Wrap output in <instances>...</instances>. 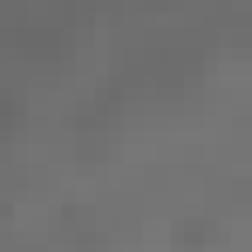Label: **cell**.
<instances>
[{"label": "cell", "instance_id": "obj_1", "mask_svg": "<svg viewBox=\"0 0 252 252\" xmlns=\"http://www.w3.org/2000/svg\"><path fill=\"white\" fill-rule=\"evenodd\" d=\"M211 239V225H177V252H198Z\"/></svg>", "mask_w": 252, "mask_h": 252}]
</instances>
